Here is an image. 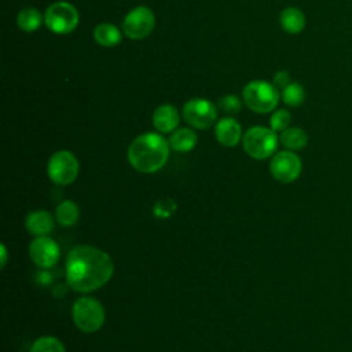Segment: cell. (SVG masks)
Wrapping results in <instances>:
<instances>
[{
  "label": "cell",
  "mask_w": 352,
  "mask_h": 352,
  "mask_svg": "<svg viewBox=\"0 0 352 352\" xmlns=\"http://www.w3.org/2000/svg\"><path fill=\"white\" fill-rule=\"evenodd\" d=\"M29 256L32 261L40 267V268H51L54 267L59 257H60V250L58 243L47 236H36L30 243H29Z\"/></svg>",
  "instance_id": "cell-11"
},
{
  "label": "cell",
  "mask_w": 352,
  "mask_h": 352,
  "mask_svg": "<svg viewBox=\"0 0 352 352\" xmlns=\"http://www.w3.org/2000/svg\"><path fill=\"white\" fill-rule=\"evenodd\" d=\"M282 29L290 34H298L305 28V15L297 7H287L279 15Z\"/></svg>",
  "instance_id": "cell-15"
},
{
  "label": "cell",
  "mask_w": 352,
  "mask_h": 352,
  "mask_svg": "<svg viewBox=\"0 0 352 352\" xmlns=\"http://www.w3.org/2000/svg\"><path fill=\"white\" fill-rule=\"evenodd\" d=\"M94 38L102 47H116L121 41V32L111 23H100L94 29Z\"/></svg>",
  "instance_id": "cell-17"
},
{
  "label": "cell",
  "mask_w": 352,
  "mask_h": 352,
  "mask_svg": "<svg viewBox=\"0 0 352 352\" xmlns=\"http://www.w3.org/2000/svg\"><path fill=\"white\" fill-rule=\"evenodd\" d=\"M114 272L111 257L88 245L73 248L66 258V280L67 285L78 292H94L106 285Z\"/></svg>",
  "instance_id": "cell-1"
},
{
  "label": "cell",
  "mask_w": 352,
  "mask_h": 352,
  "mask_svg": "<svg viewBox=\"0 0 352 352\" xmlns=\"http://www.w3.org/2000/svg\"><path fill=\"white\" fill-rule=\"evenodd\" d=\"M242 144L245 151L254 160H265L271 157L278 147L276 132L265 126H252L249 128L243 138Z\"/></svg>",
  "instance_id": "cell-4"
},
{
  "label": "cell",
  "mask_w": 352,
  "mask_h": 352,
  "mask_svg": "<svg viewBox=\"0 0 352 352\" xmlns=\"http://www.w3.org/2000/svg\"><path fill=\"white\" fill-rule=\"evenodd\" d=\"M279 91L275 84L263 80H254L245 85L242 98L245 104L256 113H270L279 102Z\"/></svg>",
  "instance_id": "cell-3"
},
{
  "label": "cell",
  "mask_w": 352,
  "mask_h": 352,
  "mask_svg": "<svg viewBox=\"0 0 352 352\" xmlns=\"http://www.w3.org/2000/svg\"><path fill=\"white\" fill-rule=\"evenodd\" d=\"M216 106L204 98L191 99L183 106V118L187 121L188 125L197 129H206L212 126L216 121Z\"/></svg>",
  "instance_id": "cell-9"
},
{
  "label": "cell",
  "mask_w": 352,
  "mask_h": 352,
  "mask_svg": "<svg viewBox=\"0 0 352 352\" xmlns=\"http://www.w3.org/2000/svg\"><path fill=\"white\" fill-rule=\"evenodd\" d=\"M169 143L160 133L147 132L139 135L128 147V161L139 172L153 173L168 161Z\"/></svg>",
  "instance_id": "cell-2"
},
{
  "label": "cell",
  "mask_w": 352,
  "mask_h": 352,
  "mask_svg": "<svg viewBox=\"0 0 352 352\" xmlns=\"http://www.w3.org/2000/svg\"><path fill=\"white\" fill-rule=\"evenodd\" d=\"M153 124L157 131L168 133L176 129L179 124V113L172 104H161L154 110Z\"/></svg>",
  "instance_id": "cell-13"
},
{
  "label": "cell",
  "mask_w": 352,
  "mask_h": 352,
  "mask_svg": "<svg viewBox=\"0 0 352 352\" xmlns=\"http://www.w3.org/2000/svg\"><path fill=\"white\" fill-rule=\"evenodd\" d=\"M80 21L77 8L67 1H56L51 4L44 14L45 26L56 34L72 33Z\"/></svg>",
  "instance_id": "cell-6"
},
{
  "label": "cell",
  "mask_w": 352,
  "mask_h": 352,
  "mask_svg": "<svg viewBox=\"0 0 352 352\" xmlns=\"http://www.w3.org/2000/svg\"><path fill=\"white\" fill-rule=\"evenodd\" d=\"M25 227L36 236L48 235L54 230V217L47 210H34L28 214Z\"/></svg>",
  "instance_id": "cell-14"
},
{
  "label": "cell",
  "mask_w": 352,
  "mask_h": 352,
  "mask_svg": "<svg viewBox=\"0 0 352 352\" xmlns=\"http://www.w3.org/2000/svg\"><path fill=\"white\" fill-rule=\"evenodd\" d=\"M214 135L220 144L226 147H234L242 138V129L236 120L231 117L221 118L214 126Z\"/></svg>",
  "instance_id": "cell-12"
},
{
  "label": "cell",
  "mask_w": 352,
  "mask_h": 352,
  "mask_svg": "<svg viewBox=\"0 0 352 352\" xmlns=\"http://www.w3.org/2000/svg\"><path fill=\"white\" fill-rule=\"evenodd\" d=\"M280 98L285 104L290 107H297L305 100V89L301 84L292 81L289 85H286L282 89Z\"/></svg>",
  "instance_id": "cell-21"
},
{
  "label": "cell",
  "mask_w": 352,
  "mask_h": 352,
  "mask_svg": "<svg viewBox=\"0 0 352 352\" xmlns=\"http://www.w3.org/2000/svg\"><path fill=\"white\" fill-rule=\"evenodd\" d=\"M78 214H80L78 206L72 199H66V201L60 202L55 210L56 220L63 227L73 226L78 220Z\"/></svg>",
  "instance_id": "cell-20"
},
{
  "label": "cell",
  "mask_w": 352,
  "mask_h": 352,
  "mask_svg": "<svg viewBox=\"0 0 352 352\" xmlns=\"http://www.w3.org/2000/svg\"><path fill=\"white\" fill-rule=\"evenodd\" d=\"M292 82L290 80V73L286 72V70H279L275 73L274 76V84L276 88H280L283 89L286 85H289Z\"/></svg>",
  "instance_id": "cell-26"
},
{
  "label": "cell",
  "mask_w": 352,
  "mask_h": 352,
  "mask_svg": "<svg viewBox=\"0 0 352 352\" xmlns=\"http://www.w3.org/2000/svg\"><path fill=\"white\" fill-rule=\"evenodd\" d=\"M290 122H292V114L285 109L276 110L275 113H272L270 118L271 129H274L275 132H283L285 129L289 128Z\"/></svg>",
  "instance_id": "cell-23"
},
{
  "label": "cell",
  "mask_w": 352,
  "mask_h": 352,
  "mask_svg": "<svg viewBox=\"0 0 352 352\" xmlns=\"http://www.w3.org/2000/svg\"><path fill=\"white\" fill-rule=\"evenodd\" d=\"M78 161L72 151L60 150L51 155L47 166L50 179L59 186L72 184L78 176Z\"/></svg>",
  "instance_id": "cell-7"
},
{
  "label": "cell",
  "mask_w": 352,
  "mask_h": 352,
  "mask_svg": "<svg viewBox=\"0 0 352 352\" xmlns=\"http://www.w3.org/2000/svg\"><path fill=\"white\" fill-rule=\"evenodd\" d=\"M219 106L224 113L235 114L241 110V99L236 95H226L219 100Z\"/></svg>",
  "instance_id": "cell-25"
},
{
  "label": "cell",
  "mask_w": 352,
  "mask_h": 352,
  "mask_svg": "<svg viewBox=\"0 0 352 352\" xmlns=\"http://www.w3.org/2000/svg\"><path fill=\"white\" fill-rule=\"evenodd\" d=\"M36 280H37L40 285H48V283L52 280V276H51V274H50L48 271H45V270L43 268L40 272H37Z\"/></svg>",
  "instance_id": "cell-27"
},
{
  "label": "cell",
  "mask_w": 352,
  "mask_h": 352,
  "mask_svg": "<svg viewBox=\"0 0 352 352\" xmlns=\"http://www.w3.org/2000/svg\"><path fill=\"white\" fill-rule=\"evenodd\" d=\"M302 169L300 157L292 150L278 151L270 162V172L274 179L280 183L294 182Z\"/></svg>",
  "instance_id": "cell-10"
},
{
  "label": "cell",
  "mask_w": 352,
  "mask_h": 352,
  "mask_svg": "<svg viewBox=\"0 0 352 352\" xmlns=\"http://www.w3.org/2000/svg\"><path fill=\"white\" fill-rule=\"evenodd\" d=\"M16 23L21 30L32 33V32L37 30L40 28V25L43 23V15L38 10L28 7V8H23L19 11V14L16 16Z\"/></svg>",
  "instance_id": "cell-19"
},
{
  "label": "cell",
  "mask_w": 352,
  "mask_h": 352,
  "mask_svg": "<svg viewBox=\"0 0 352 352\" xmlns=\"http://www.w3.org/2000/svg\"><path fill=\"white\" fill-rule=\"evenodd\" d=\"M74 324L84 333H95L104 323V309L102 304L92 297H81L73 305Z\"/></svg>",
  "instance_id": "cell-5"
},
{
  "label": "cell",
  "mask_w": 352,
  "mask_h": 352,
  "mask_svg": "<svg viewBox=\"0 0 352 352\" xmlns=\"http://www.w3.org/2000/svg\"><path fill=\"white\" fill-rule=\"evenodd\" d=\"M0 250H1V268H4L6 267V263H7V249H6V245L4 243H1V246H0Z\"/></svg>",
  "instance_id": "cell-28"
},
{
  "label": "cell",
  "mask_w": 352,
  "mask_h": 352,
  "mask_svg": "<svg viewBox=\"0 0 352 352\" xmlns=\"http://www.w3.org/2000/svg\"><path fill=\"white\" fill-rule=\"evenodd\" d=\"M30 352H66V349L58 338L51 336H44L37 338L33 342Z\"/></svg>",
  "instance_id": "cell-22"
},
{
  "label": "cell",
  "mask_w": 352,
  "mask_h": 352,
  "mask_svg": "<svg viewBox=\"0 0 352 352\" xmlns=\"http://www.w3.org/2000/svg\"><path fill=\"white\" fill-rule=\"evenodd\" d=\"M279 140L287 150L294 151V150H301L307 146L308 135L304 129L298 126H289L287 129L280 132Z\"/></svg>",
  "instance_id": "cell-18"
},
{
  "label": "cell",
  "mask_w": 352,
  "mask_h": 352,
  "mask_svg": "<svg viewBox=\"0 0 352 352\" xmlns=\"http://www.w3.org/2000/svg\"><path fill=\"white\" fill-rule=\"evenodd\" d=\"M176 210V204L173 199L170 198H164L161 201H158L154 208H153V213L160 217V219H165L169 217L173 212Z\"/></svg>",
  "instance_id": "cell-24"
},
{
  "label": "cell",
  "mask_w": 352,
  "mask_h": 352,
  "mask_svg": "<svg viewBox=\"0 0 352 352\" xmlns=\"http://www.w3.org/2000/svg\"><path fill=\"white\" fill-rule=\"evenodd\" d=\"M197 140H198L197 133L192 129L179 128L170 135L169 144L173 150L180 151V153H186V151H190L195 147Z\"/></svg>",
  "instance_id": "cell-16"
},
{
  "label": "cell",
  "mask_w": 352,
  "mask_h": 352,
  "mask_svg": "<svg viewBox=\"0 0 352 352\" xmlns=\"http://www.w3.org/2000/svg\"><path fill=\"white\" fill-rule=\"evenodd\" d=\"M155 26L154 12L144 6L131 10L122 22V32L132 40H142L151 34Z\"/></svg>",
  "instance_id": "cell-8"
}]
</instances>
